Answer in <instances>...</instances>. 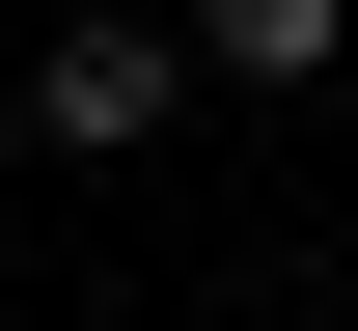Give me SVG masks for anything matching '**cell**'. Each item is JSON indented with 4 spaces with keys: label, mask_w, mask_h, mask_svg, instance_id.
<instances>
[{
    "label": "cell",
    "mask_w": 358,
    "mask_h": 331,
    "mask_svg": "<svg viewBox=\"0 0 358 331\" xmlns=\"http://www.w3.org/2000/svg\"><path fill=\"white\" fill-rule=\"evenodd\" d=\"M28 139H55V166L166 139V28H138V0H55V55H28Z\"/></svg>",
    "instance_id": "obj_1"
},
{
    "label": "cell",
    "mask_w": 358,
    "mask_h": 331,
    "mask_svg": "<svg viewBox=\"0 0 358 331\" xmlns=\"http://www.w3.org/2000/svg\"><path fill=\"white\" fill-rule=\"evenodd\" d=\"M331 28H358V0H193V55H221V83H331Z\"/></svg>",
    "instance_id": "obj_2"
}]
</instances>
